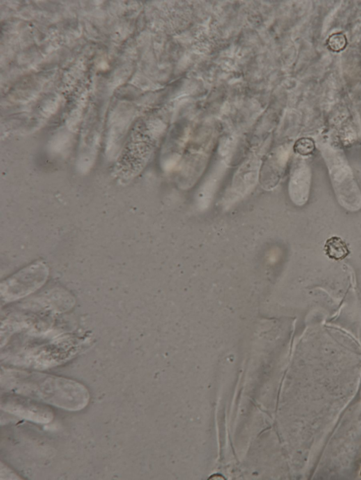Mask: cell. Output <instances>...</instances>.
<instances>
[{
  "label": "cell",
  "instance_id": "cell-1",
  "mask_svg": "<svg viewBox=\"0 0 361 480\" xmlns=\"http://www.w3.org/2000/svg\"><path fill=\"white\" fill-rule=\"evenodd\" d=\"M47 277V269L45 264H33L7 281L6 290L3 294H5L7 299H19L38 289Z\"/></svg>",
  "mask_w": 361,
  "mask_h": 480
},
{
  "label": "cell",
  "instance_id": "cell-2",
  "mask_svg": "<svg viewBox=\"0 0 361 480\" xmlns=\"http://www.w3.org/2000/svg\"><path fill=\"white\" fill-rule=\"evenodd\" d=\"M324 249L326 255L334 260L344 259L350 254L346 242L338 236H333L327 240Z\"/></svg>",
  "mask_w": 361,
  "mask_h": 480
},
{
  "label": "cell",
  "instance_id": "cell-3",
  "mask_svg": "<svg viewBox=\"0 0 361 480\" xmlns=\"http://www.w3.org/2000/svg\"><path fill=\"white\" fill-rule=\"evenodd\" d=\"M327 43V47L330 50L334 52H339L344 50L347 46V38L343 33H335L329 37Z\"/></svg>",
  "mask_w": 361,
  "mask_h": 480
},
{
  "label": "cell",
  "instance_id": "cell-4",
  "mask_svg": "<svg viewBox=\"0 0 361 480\" xmlns=\"http://www.w3.org/2000/svg\"><path fill=\"white\" fill-rule=\"evenodd\" d=\"M294 151L303 156H307L312 154L316 150V144L312 139L302 138L295 142Z\"/></svg>",
  "mask_w": 361,
  "mask_h": 480
}]
</instances>
